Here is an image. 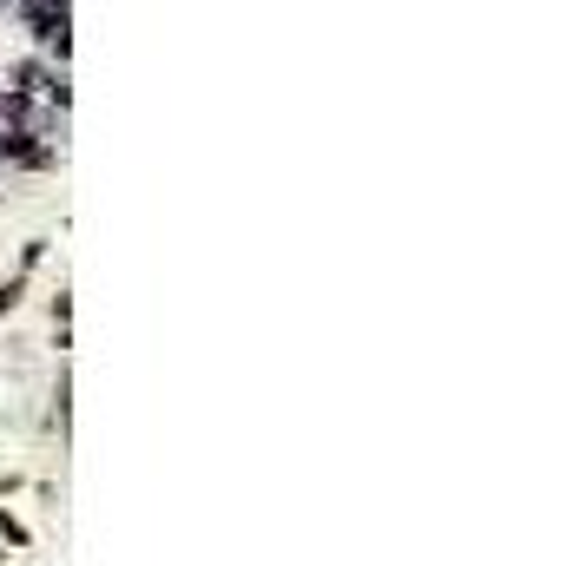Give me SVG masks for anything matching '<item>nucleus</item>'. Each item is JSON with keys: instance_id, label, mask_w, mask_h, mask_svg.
Returning <instances> with one entry per match:
<instances>
[{"instance_id": "nucleus-1", "label": "nucleus", "mask_w": 586, "mask_h": 566, "mask_svg": "<svg viewBox=\"0 0 586 566\" xmlns=\"http://www.w3.org/2000/svg\"><path fill=\"white\" fill-rule=\"evenodd\" d=\"M20 20H27L33 47L47 53L53 66H66V53H73V14H66V0H20Z\"/></svg>"}, {"instance_id": "nucleus-3", "label": "nucleus", "mask_w": 586, "mask_h": 566, "mask_svg": "<svg viewBox=\"0 0 586 566\" xmlns=\"http://www.w3.org/2000/svg\"><path fill=\"white\" fill-rule=\"evenodd\" d=\"M20 297H27V270H14V277H0V316H14Z\"/></svg>"}, {"instance_id": "nucleus-2", "label": "nucleus", "mask_w": 586, "mask_h": 566, "mask_svg": "<svg viewBox=\"0 0 586 566\" xmlns=\"http://www.w3.org/2000/svg\"><path fill=\"white\" fill-rule=\"evenodd\" d=\"M0 540H7V547H27V540H33V527H27V520H20L7 501H0Z\"/></svg>"}, {"instance_id": "nucleus-5", "label": "nucleus", "mask_w": 586, "mask_h": 566, "mask_svg": "<svg viewBox=\"0 0 586 566\" xmlns=\"http://www.w3.org/2000/svg\"><path fill=\"white\" fill-rule=\"evenodd\" d=\"M47 310H53V330H66V316H73V297H66V290H60V297H53Z\"/></svg>"}, {"instance_id": "nucleus-4", "label": "nucleus", "mask_w": 586, "mask_h": 566, "mask_svg": "<svg viewBox=\"0 0 586 566\" xmlns=\"http://www.w3.org/2000/svg\"><path fill=\"white\" fill-rule=\"evenodd\" d=\"M40 257H47V237H33L27 251H20V270H27V277H33V264H40Z\"/></svg>"}, {"instance_id": "nucleus-6", "label": "nucleus", "mask_w": 586, "mask_h": 566, "mask_svg": "<svg viewBox=\"0 0 586 566\" xmlns=\"http://www.w3.org/2000/svg\"><path fill=\"white\" fill-rule=\"evenodd\" d=\"M0 566H7V553H0Z\"/></svg>"}]
</instances>
